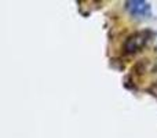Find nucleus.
<instances>
[{"mask_svg":"<svg viewBox=\"0 0 157 138\" xmlns=\"http://www.w3.org/2000/svg\"><path fill=\"white\" fill-rule=\"evenodd\" d=\"M146 40H147V35L145 32L134 33V35H131L130 37L125 40L124 51L128 53V54H132V53L139 51V50L146 44Z\"/></svg>","mask_w":157,"mask_h":138,"instance_id":"f257e3e1","label":"nucleus"},{"mask_svg":"<svg viewBox=\"0 0 157 138\" xmlns=\"http://www.w3.org/2000/svg\"><path fill=\"white\" fill-rule=\"evenodd\" d=\"M127 10L130 11V14H132L135 18H145L150 14V6L147 2L144 0H131V2L125 3Z\"/></svg>","mask_w":157,"mask_h":138,"instance_id":"f03ea898","label":"nucleus"},{"mask_svg":"<svg viewBox=\"0 0 157 138\" xmlns=\"http://www.w3.org/2000/svg\"><path fill=\"white\" fill-rule=\"evenodd\" d=\"M150 93H152L153 95H156V97H157V81H156L155 84H153L152 87H150Z\"/></svg>","mask_w":157,"mask_h":138,"instance_id":"7ed1b4c3","label":"nucleus"}]
</instances>
